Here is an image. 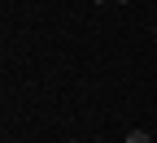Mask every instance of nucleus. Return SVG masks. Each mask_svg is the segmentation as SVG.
Returning <instances> with one entry per match:
<instances>
[{"mask_svg":"<svg viewBox=\"0 0 157 143\" xmlns=\"http://www.w3.org/2000/svg\"><path fill=\"white\" fill-rule=\"evenodd\" d=\"M127 143H153V134H144V130H131V134H127Z\"/></svg>","mask_w":157,"mask_h":143,"instance_id":"nucleus-1","label":"nucleus"},{"mask_svg":"<svg viewBox=\"0 0 157 143\" xmlns=\"http://www.w3.org/2000/svg\"><path fill=\"white\" fill-rule=\"evenodd\" d=\"M118 5H131V0H118Z\"/></svg>","mask_w":157,"mask_h":143,"instance_id":"nucleus-2","label":"nucleus"},{"mask_svg":"<svg viewBox=\"0 0 157 143\" xmlns=\"http://www.w3.org/2000/svg\"><path fill=\"white\" fill-rule=\"evenodd\" d=\"M96 5H105V0H96Z\"/></svg>","mask_w":157,"mask_h":143,"instance_id":"nucleus-3","label":"nucleus"},{"mask_svg":"<svg viewBox=\"0 0 157 143\" xmlns=\"http://www.w3.org/2000/svg\"><path fill=\"white\" fill-rule=\"evenodd\" d=\"M153 35H157V26H153Z\"/></svg>","mask_w":157,"mask_h":143,"instance_id":"nucleus-4","label":"nucleus"}]
</instances>
